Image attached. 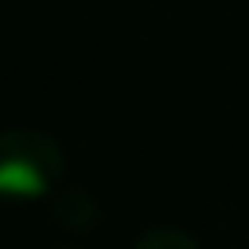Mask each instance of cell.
Returning a JSON list of instances; mask_svg holds the SVG:
<instances>
[{
    "label": "cell",
    "mask_w": 249,
    "mask_h": 249,
    "mask_svg": "<svg viewBox=\"0 0 249 249\" xmlns=\"http://www.w3.org/2000/svg\"><path fill=\"white\" fill-rule=\"evenodd\" d=\"M66 176L62 147L37 128H0V202L59 195Z\"/></svg>",
    "instance_id": "cell-1"
},
{
    "label": "cell",
    "mask_w": 249,
    "mask_h": 249,
    "mask_svg": "<svg viewBox=\"0 0 249 249\" xmlns=\"http://www.w3.org/2000/svg\"><path fill=\"white\" fill-rule=\"evenodd\" d=\"M132 249H202V246L179 227H154V231L140 234Z\"/></svg>",
    "instance_id": "cell-2"
},
{
    "label": "cell",
    "mask_w": 249,
    "mask_h": 249,
    "mask_svg": "<svg viewBox=\"0 0 249 249\" xmlns=\"http://www.w3.org/2000/svg\"><path fill=\"white\" fill-rule=\"evenodd\" d=\"M66 249H70V246H66Z\"/></svg>",
    "instance_id": "cell-3"
}]
</instances>
